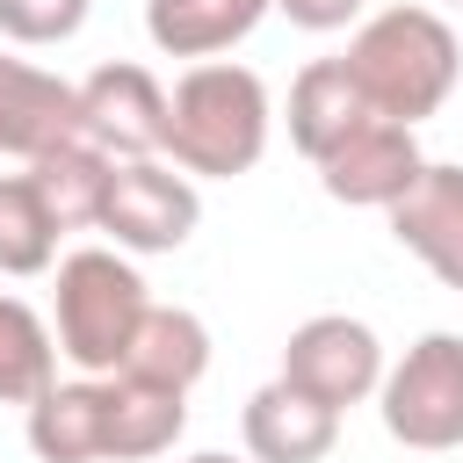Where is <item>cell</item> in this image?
I'll use <instances>...</instances> for the list:
<instances>
[{"mask_svg":"<svg viewBox=\"0 0 463 463\" xmlns=\"http://www.w3.org/2000/svg\"><path fill=\"white\" fill-rule=\"evenodd\" d=\"M268 87L253 65L210 58L188 65L166 94V166H181L188 181H232L246 166H260L268 152Z\"/></svg>","mask_w":463,"mask_h":463,"instance_id":"cell-1","label":"cell"},{"mask_svg":"<svg viewBox=\"0 0 463 463\" xmlns=\"http://www.w3.org/2000/svg\"><path fill=\"white\" fill-rule=\"evenodd\" d=\"M347 80L362 87L369 116H391V123H420L434 116L449 94H456V72H463V51H456V29L434 14V7H383L369 14L347 51H340Z\"/></svg>","mask_w":463,"mask_h":463,"instance_id":"cell-2","label":"cell"},{"mask_svg":"<svg viewBox=\"0 0 463 463\" xmlns=\"http://www.w3.org/2000/svg\"><path fill=\"white\" fill-rule=\"evenodd\" d=\"M152 297L145 275L116 253V246H80L58 260V289H51V340L80 376H116L137 326H145Z\"/></svg>","mask_w":463,"mask_h":463,"instance_id":"cell-3","label":"cell"},{"mask_svg":"<svg viewBox=\"0 0 463 463\" xmlns=\"http://www.w3.org/2000/svg\"><path fill=\"white\" fill-rule=\"evenodd\" d=\"M383 434L405 449H463V333H420L376 383Z\"/></svg>","mask_w":463,"mask_h":463,"instance_id":"cell-4","label":"cell"},{"mask_svg":"<svg viewBox=\"0 0 463 463\" xmlns=\"http://www.w3.org/2000/svg\"><path fill=\"white\" fill-rule=\"evenodd\" d=\"M94 224L116 239V253H174V246H188V232L203 224V195H195V181H188L181 166H166V159H116Z\"/></svg>","mask_w":463,"mask_h":463,"instance_id":"cell-5","label":"cell"},{"mask_svg":"<svg viewBox=\"0 0 463 463\" xmlns=\"http://www.w3.org/2000/svg\"><path fill=\"white\" fill-rule=\"evenodd\" d=\"M275 376L289 391L318 398L326 412H347V405L376 398V383H383V340L362 318H347V311H318V318H304L282 340V369Z\"/></svg>","mask_w":463,"mask_h":463,"instance_id":"cell-6","label":"cell"},{"mask_svg":"<svg viewBox=\"0 0 463 463\" xmlns=\"http://www.w3.org/2000/svg\"><path fill=\"white\" fill-rule=\"evenodd\" d=\"M80 130L109 159H159L166 145V87L145 65H94L80 80Z\"/></svg>","mask_w":463,"mask_h":463,"instance_id":"cell-7","label":"cell"},{"mask_svg":"<svg viewBox=\"0 0 463 463\" xmlns=\"http://www.w3.org/2000/svg\"><path fill=\"white\" fill-rule=\"evenodd\" d=\"M420 166H427V152H420V137H412L405 123H391V116H362V123L318 159V181H326L333 203L391 210V203L420 181Z\"/></svg>","mask_w":463,"mask_h":463,"instance_id":"cell-8","label":"cell"},{"mask_svg":"<svg viewBox=\"0 0 463 463\" xmlns=\"http://www.w3.org/2000/svg\"><path fill=\"white\" fill-rule=\"evenodd\" d=\"M383 217H391V239H398L441 289H463V166L427 159L420 181H412Z\"/></svg>","mask_w":463,"mask_h":463,"instance_id":"cell-9","label":"cell"},{"mask_svg":"<svg viewBox=\"0 0 463 463\" xmlns=\"http://www.w3.org/2000/svg\"><path fill=\"white\" fill-rule=\"evenodd\" d=\"M72 137H87L80 130V87L29 65V58H0V152L29 166Z\"/></svg>","mask_w":463,"mask_h":463,"instance_id":"cell-10","label":"cell"},{"mask_svg":"<svg viewBox=\"0 0 463 463\" xmlns=\"http://www.w3.org/2000/svg\"><path fill=\"white\" fill-rule=\"evenodd\" d=\"M239 434H246L253 463H326L333 441H340V412H326L318 398H304V391H289L275 376V383H260L246 398Z\"/></svg>","mask_w":463,"mask_h":463,"instance_id":"cell-11","label":"cell"},{"mask_svg":"<svg viewBox=\"0 0 463 463\" xmlns=\"http://www.w3.org/2000/svg\"><path fill=\"white\" fill-rule=\"evenodd\" d=\"M29 449L43 463H109V376L51 383L29 405Z\"/></svg>","mask_w":463,"mask_h":463,"instance_id":"cell-12","label":"cell"},{"mask_svg":"<svg viewBox=\"0 0 463 463\" xmlns=\"http://www.w3.org/2000/svg\"><path fill=\"white\" fill-rule=\"evenodd\" d=\"M275 0H145V36L166 51V58H224L232 43H246L260 29Z\"/></svg>","mask_w":463,"mask_h":463,"instance_id":"cell-13","label":"cell"},{"mask_svg":"<svg viewBox=\"0 0 463 463\" xmlns=\"http://www.w3.org/2000/svg\"><path fill=\"white\" fill-rule=\"evenodd\" d=\"M203 369H210V326L195 311H181V304H152L116 376H137V383H159V391L188 398L203 383Z\"/></svg>","mask_w":463,"mask_h":463,"instance_id":"cell-14","label":"cell"},{"mask_svg":"<svg viewBox=\"0 0 463 463\" xmlns=\"http://www.w3.org/2000/svg\"><path fill=\"white\" fill-rule=\"evenodd\" d=\"M362 116H369V101H362V87L347 80L340 58H311V65L289 80V145H297L311 166H318Z\"/></svg>","mask_w":463,"mask_h":463,"instance_id":"cell-15","label":"cell"},{"mask_svg":"<svg viewBox=\"0 0 463 463\" xmlns=\"http://www.w3.org/2000/svg\"><path fill=\"white\" fill-rule=\"evenodd\" d=\"M188 427V398L137 383V376H109V463H145L166 456Z\"/></svg>","mask_w":463,"mask_h":463,"instance_id":"cell-16","label":"cell"},{"mask_svg":"<svg viewBox=\"0 0 463 463\" xmlns=\"http://www.w3.org/2000/svg\"><path fill=\"white\" fill-rule=\"evenodd\" d=\"M109 174H116V159H109L101 145H87V137H72V145H58V152L29 159V181H36V195H43V210H51V224H58V232H80V224H94V217H101Z\"/></svg>","mask_w":463,"mask_h":463,"instance_id":"cell-17","label":"cell"},{"mask_svg":"<svg viewBox=\"0 0 463 463\" xmlns=\"http://www.w3.org/2000/svg\"><path fill=\"white\" fill-rule=\"evenodd\" d=\"M51 383H58V340H51V326L22 297H0V405H36Z\"/></svg>","mask_w":463,"mask_h":463,"instance_id":"cell-18","label":"cell"},{"mask_svg":"<svg viewBox=\"0 0 463 463\" xmlns=\"http://www.w3.org/2000/svg\"><path fill=\"white\" fill-rule=\"evenodd\" d=\"M58 260V224L29 174H0V275H43Z\"/></svg>","mask_w":463,"mask_h":463,"instance_id":"cell-19","label":"cell"},{"mask_svg":"<svg viewBox=\"0 0 463 463\" xmlns=\"http://www.w3.org/2000/svg\"><path fill=\"white\" fill-rule=\"evenodd\" d=\"M94 0H0V36L7 43H72L87 29Z\"/></svg>","mask_w":463,"mask_h":463,"instance_id":"cell-20","label":"cell"},{"mask_svg":"<svg viewBox=\"0 0 463 463\" xmlns=\"http://www.w3.org/2000/svg\"><path fill=\"white\" fill-rule=\"evenodd\" d=\"M275 7H282V14L297 22V29L326 36V29H347V22H354V14L369 7V0H275Z\"/></svg>","mask_w":463,"mask_h":463,"instance_id":"cell-21","label":"cell"},{"mask_svg":"<svg viewBox=\"0 0 463 463\" xmlns=\"http://www.w3.org/2000/svg\"><path fill=\"white\" fill-rule=\"evenodd\" d=\"M188 463H239V456H217V449H203V456H188Z\"/></svg>","mask_w":463,"mask_h":463,"instance_id":"cell-22","label":"cell"},{"mask_svg":"<svg viewBox=\"0 0 463 463\" xmlns=\"http://www.w3.org/2000/svg\"><path fill=\"white\" fill-rule=\"evenodd\" d=\"M456 7H463V0H456Z\"/></svg>","mask_w":463,"mask_h":463,"instance_id":"cell-23","label":"cell"}]
</instances>
